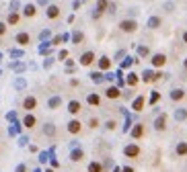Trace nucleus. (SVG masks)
<instances>
[{"label":"nucleus","mask_w":187,"mask_h":172,"mask_svg":"<svg viewBox=\"0 0 187 172\" xmlns=\"http://www.w3.org/2000/svg\"><path fill=\"white\" fill-rule=\"evenodd\" d=\"M119 29H121L123 33H134V31L138 29V23H136L134 19H123V21L119 23Z\"/></svg>","instance_id":"nucleus-1"},{"label":"nucleus","mask_w":187,"mask_h":172,"mask_svg":"<svg viewBox=\"0 0 187 172\" xmlns=\"http://www.w3.org/2000/svg\"><path fill=\"white\" fill-rule=\"evenodd\" d=\"M123 156H126V158H138V156H140V146H138V143H128V146L123 148Z\"/></svg>","instance_id":"nucleus-2"},{"label":"nucleus","mask_w":187,"mask_h":172,"mask_svg":"<svg viewBox=\"0 0 187 172\" xmlns=\"http://www.w3.org/2000/svg\"><path fill=\"white\" fill-rule=\"evenodd\" d=\"M163 76H167V74L152 72V70H144V74H142V80H144V82H154V80H161Z\"/></svg>","instance_id":"nucleus-3"},{"label":"nucleus","mask_w":187,"mask_h":172,"mask_svg":"<svg viewBox=\"0 0 187 172\" xmlns=\"http://www.w3.org/2000/svg\"><path fill=\"white\" fill-rule=\"evenodd\" d=\"M66 129H68V133H72V135H76V133H80V131H82V123L78 121V119H72V121H68V125H66Z\"/></svg>","instance_id":"nucleus-4"},{"label":"nucleus","mask_w":187,"mask_h":172,"mask_svg":"<svg viewBox=\"0 0 187 172\" xmlns=\"http://www.w3.org/2000/svg\"><path fill=\"white\" fill-rule=\"evenodd\" d=\"M150 62H152L154 68H163L164 64H167V56H164V53H154Z\"/></svg>","instance_id":"nucleus-5"},{"label":"nucleus","mask_w":187,"mask_h":172,"mask_svg":"<svg viewBox=\"0 0 187 172\" xmlns=\"http://www.w3.org/2000/svg\"><path fill=\"white\" fill-rule=\"evenodd\" d=\"M35 107H37V98H35V96H25V101H23V109H25V111L31 113Z\"/></svg>","instance_id":"nucleus-6"},{"label":"nucleus","mask_w":187,"mask_h":172,"mask_svg":"<svg viewBox=\"0 0 187 172\" xmlns=\"http://www.w3.org/2000/svg\"><path fill=\"white\" fill-rule=\"evenodd\" d=\"M154 129H156V131H164V129H167V115H158V117H156V121H154Z\"/></svg>","instance_id":"nucleus-7"},{"label":"nucleus","mask_w":187,"mask_h":172,"mask_svg":"<svg viewBox=\"0 0 187 172\" xmlns=\"http://www.w3.org/2000/svg\"><path fill=\"white\" fill-rule=\"evenodd\" d=\"M95 62V51H84L80 56V66H91Z\"/></svg>","instance_id":"nucleus-8"},{"label":"nucleus","mask_w":187,"mask_h":172,"mask_svg":"<svg viewBox=\"0 0 187 172\" xmlns=\"http://www.w3.org/2000/svg\"><path fill=\"white\" fill-rule=\"evenodd\" d=\"M45 17L47 19H58L60 17V6H56V4H49L45 11Z\"/></svg>","instance_id":"nucleus-9"},{"label":"nucleus","mask_w":187,"mask_h":172,"mask_svg":"<svg viewBox=\"0 0 187 172\" xmlns=\"http://www.w3.org/2000/svg\"><path fill=\"white\" fill-rule=\"evenodd\" d=\"M23 125L27 127V129H33V127L37 125V119H35V115H25V119H23Z\"/></svg>","instance_id":"nucleus-10"},{"label":"nucleus","mask_w":187,"mask_h":172,"mask_svg":"<svg viewBox=\"0 0 187 172\" xmlns=\"http://www.w3.org/2000/svg\"><path fill=\"white\" fill-rule=\"evenodd\" d=\"M144 103H146V98H144V96H138V98H134V103H132V109H134L136 113H140L142 109H144Z\"/></svg>","instance_id":"nucleus-11"},{"label":"nucleus","mask_w":187,"mask_h":172,"mask_svg":"<svg viewBox=\"0 0 187 172\" xmlns=\"http://www.w3.org/2000/svg\"><path fill=\"white\" fill-rule=\"evenodd\" d=\"M185 98V90H181V88H173L171 90V101H183Z\"/></svg>","instance_id":"nucleus-12"},{"label":"nucleus","mask_w":187,"mask_h":172,"mask_svg":"<svg viewBox=\"0 0 187 172\" xmlns=\"http://www.w3.org/2000/svg\"><path fill=\"white\" fill-rule=\"evenodd\" d=\"M142 135H144V125H142V123H138V125L132 127V137H134V139H140Z\"/></svg>","instance_id":"nucleus-13"},{"label":"nucleus","mask_w":187,"mask_h":172,"mask_svg":"<svg viewBox=\"0 0 187 172\" xmlns=\"http://www.w3.org/2000/svg\"><path fill=\"white\" fill-rule=\"evenodd\" d=\"M119 94H121V90L117 88V86H109L105 90V96L107 98H119Z\"/></svg>","instance_id":"nucleus-14"},{"label":"nucleus","mask_w":187,"mask_h":172,"mask_svg":"<svg viewBox=\"0 0 187 172\" xmlns=\"http://www.w3.org/2000/svg\"><path fill=\"white\" fill-rule=\"evenodd\" d=\"M14 41H17L19 45H27V43L31 41V37H29V33H17V37H14Z\"/></svg>","instance_id":"nucleus-15"},{"label":"nucleus","mask_w":187,"mask_h":172,"mask_svg":"<svg viewBox=\"0 0 187 172\" xmlns=\"http://www.w3.org/2000/svg\"><path fill=\"white\" fill-rule=\"evenodd\" d=\"M60 104H62V98H60V96H51V98L47 101V109H49V111H56Z\"/></svg>","instance_id":"nucleus-16"},{"label":"nucleus","mask_w":187,"mask_h":172,"mask_svg":"<svg viewBox=\"0 0 187 172\" xmlns=\"http://www.w3.org/2000/svg\"><path fill=\"white\" fill-rule=\"evenodd\" d=\"M82 158H84V152H82L80 148H76V149H72V152H70V160L72 162H80Z\"/></svg>","instance_id":"nucleus-17"},{"label":"nucleus","mask_w":187,"mask_h":172,"mask_svg":"<svg viewBox=\"0 0 187 172\" xmlns=\"http://www.w3.org/2000/svg\"><path fill=\"white\" fill-rule=\"evenodd\" d=\"M68 113L78 115L80 113V103H78V101H70V103H68Z\"/></svg>","instance_id":"nucleus-18"},{"label":"nucleus","mask_w":187,"mask_h":172,"mask_svg":"<svg viewBox=\"0 0 187 172\" xmlns=\"http://www.w3.org/2000/svg\"><path fill=\"white\" fill-rule=\"evenodd\" d=\"M109 68H111V59L107 56L99 57V70H109Z\"/></svg>","instance_id":"nucleus-19"},{"label":"nucleus","mask_w":187,"mask_h":172,"mask_svg":"<svg viewBox=\"0 0 187 172\" xmlns=\"http://www.w3.org/2000/svg\"><path fill=\"white\" fill-rule=\"evenodd\" d=\"M175 152H177V156H187V141H179Z\"/></svg>","instance_id":"nucleus-20"},{"label":"nucleus","mask_w":187,"mask_h":172,"mask_svg":"<svg viewBox=\"0 0 187 172\" xmlns=\"http://www.w3.org/2000/svg\"><path fill=\"white\" fill-rule=\"evenodd\" d=\"M35 12H37L35 4H25V8H23V14H25V17H35Z\"/></svg>","instance_id":"nucleus-21"},{"label":"nucleus","mask_w":187,"mask_h":172,"mask_svg":"<svg viewBox=\"0 0 187 172\" xmlns=\"http://www.w3.org/2000/svg\"><path fill=\"white\" fill-rule=\"evenodd\" d=\"M43 133L49 135V137H54V135H56V125H54V123H45V125H43Z\"/></svg>","instance_id":"nucleus-22"},{"label":"nucleus","mask_w":187,"mask_h":172,"mask_svg":"<svg viewBox=\"0 0 187 172\" xmlns=\"http://www.w3.org/2000/svg\"><path fill=\"white\" fill-rule=\"evenodd\" d=\"M161 27V17H150L148 19V29H158Z\"/></svg>","instance_id":"nucleus-23"},{"label":"nucleus","mask_w":187,"mask_h":172,"mask_svg":"<svg viewBox=\"0 0 187 172\" xmlns=\"http://www.w3.org/2000/svg\"><path fill=\"white\" fill-rule=\"evenodd\" d=\"M86 170L89 172H103V164H101V162H91Z\"/></svg>","instance_id":"nucleus-24"},{"label":"nucleus","mask_w":187,"mask_h":172,"mask_svg":"<svg viewBox=\"0 0 187 172\" xmlns=\"http://www.w3.org/2000/svg\"><path fill=\"white\" fill-rule=\"evenodd\" d=\"M175 119H177V121H185V119H187V111H185V109H177V111H175Z\"/></svg>","instance_id":"nucleus-25"},{"label":"nucleus","mask_w":187,"mask_h":172,"mask_svg":"<svg viewBox=\"0 0 187 172\" xmlns=\"http://www.w3.org/2000/svg\"><path fill=\"white\" fill-rule=\"evenodd\" d=\"M109 6V2L107 0H97V12L101 14V12H105V8Z\"/></svg>","instance_id":"nucleus-26"},{"label":"nucleus","mask_w":187,"mask_h":172,"mask_svg":"<svg viewBox=\"0 0 187 172\" xmlns=\"http://www.w3.org/2000/svg\"><path fill=\"white\" fill-rule=\"evenodd\" d=\"M89 104H93V107H97V104H101V98H99V94H89Z\"/></svg>","instance_id":"nucleus-27"},{"label":"nucleus","mask_w":187,"mask_h":172,"mask_svg":"<svg viewBox=\"0 0 187 172\" xmlns=\"http://www.w3.org/2000/svg\"><path fill=\"white\" fill-rule=\"evenodd\" d=\"M19 19H21V17H19L17 12H11L8 19H6V23H8V25H17V23H19Z\"/></svg>","instance_id":"nucleus-28"},{"label":"nucleus","mask_w":187,"mask_h":172,"mask_svg":"<svg viewBox=\"0 0 187 172\" xmlns=\"http://www.w3.org/2000/svg\"><path fill=\"white\" fill-rule=\"evenodd\" d=\"M128 84L129 86H136V84H138V74H134V72L128 74Z\"/></svg>","instance_id":"nucleus-29"},{"label":"nucleus","mask_w":187,"mask_h":172,"mask_svg":"<svg viewBox=\"0 0 187 172\" xmlns=\"http://www.w3.org/2000/svg\"><path fill=\"white\" fill-rule=\"evenodd\" d=\"M82 37H84V35H82L80 31H76V33L72 35V41H74V43H80V41H82Z\"/></svg>","instance_id":"nucleus-30"},{"label":"nucleus","mask_w":187,"mask_h":172,"mask_svg":"<svg viewBox=\"0 0 187 172\" xmlns=\"http://www.w3.org/2000/svg\"><path fill=\"white\" fill-rule=\"evenodd\" d=\"M158 98H161V94H158V92H152V94H150V104H156V103H158Z\"/></svg>","instance_id":"nucleus-31"},{"label":"nucleus","mask_w":187,"mask_h":172,"mask_svg":"<svg viewBox=\"0 0 187 172\" xmlns=\"http://www.w3.org/2000/svg\"><path fill=\"white\" fill-rule=\"evenodd\" d=\"M91 78H93V82H101V80H103L101 72H93V74H91Z\"/></svg>","instance_id":"nucleus-32"},{"label":"nucleus","mask_w":187,"mask_h":172,"mask_svg":"<svg viewBox=\"0 0 187 172\" xmlns=\"http://www.w3.org/2000/svg\"><path fill=\"white\" fill-rule=\"evenodd\" d=\"M89 127H99V119H97V117H93V119H91V121H89Z\"/></svg>","instance_id":"nucleus-33"},{"label":"nucleus","mask_w":187,"mask_h":172,"mask_svg":"<svg viewBox=\"0 0 187 172\" xmlns=\"http://www.w3.org/2000/svg\"><path fill=\"white\" fill-rule=\"evenodd\" d=\"M138 53H140V56H148V47H138Z\"/></svg>","instance_id":"nucleus-34"},{"label":"nucleus","mask_w":187,"mask_h":172,"mask_svg":"<svg viewBox=\"0 0 187 172\" xmlns=\"http://www.w3.org/2000/svg\"><path fill=\"white\" fill-rule=\"evenodd\" d=\"M115 125H117L115 121H107V123H105V127H107V129H115Z\"/></svg>","instance_id":"nucleus-35"},{"label":"nucleus","mask_w":187,"mask_h":172,"mask_svg":"<svg viewBox=\"0 0 187 172\" xmlns=\"http://www.w3.org/2000/svg\"><path fill=\"white\" fill-rule=\"evenodd\" d=\"M164 8H167V11L171 12V11H173V8H175V4H173V2H167V4H164Z\"/></svg>","instance_id":"nucleus-36"},{"label":"nucleus","mask_w":187,"mask_h":172,"mask_svg":"<svg viewBox=\"0 0 187 172\" xmlns=\"http://www.w3.org/2000/svg\"><path fill=\"white\" fill-rule=\"evenodd\" d=\"M66 57H68V51H66V49H62V51H60V59H66Z\"/></svg>","instance_id":"nucleus-37"},{"label":"nucleus","mask_w":187,"mask_h":172,"mask_svg":"<svg viewBox=\"0 0 187 172\" xmlns=\"http://www.w3.org/2000/svg\"><path fill=\"white\" fill-rule=\"evenodd\" d=\"M6 33V23H0V35Z\"/></svg>","instance_id":"nucleus-38"},{"label":"nucleus","mask_w":187,"mask_h":172,"mask_svg":"<svg viewBox=\"0 0 187 172\" xmlns=\"http://www.w3.org/2000/svg\"><path fill=\"white\" fill-rule=\"evenodd\" d=\"M121 172H134V168H129V166H126V168H123Z\"/></svg>","instance_id":"nucleus-39"},{"label":"nucleus","mask_w":187,"mask_h":172,"mask_svg":"<svg viewBox=\"0 0 187 172\" xmlns=\"http://www.w3.org/2000/svg\"><path fill=\"white\" fill-rule=\"evenodd\" d=\"M17 172H25V166H23V164H21V166L17 168Z\"/></svg>","instance_id":"nucleus-40"},{"label":"nucleus","mask_w":187,"mask_h":172,"mask_svg":"<svg viewBox=\"0 0 187 172\" xmlns=\"http://www.w3.org/2000/svg\"><path fill=\"white\" fill-rule=\"evenodd\" d=\"M183 43H185V45H187V31H185V33H183Z\"/></svg>","instance_id":"nucleus-41"},{"label":"nucleus","mask_w":187,"mask_h":172,"mask_svg":"<svg viewBox=\"0 0 187 172\" xmlns=\"http://www.w3.org/2000/svg\"><path fill=\"white\" fill-rule=\"evenodd\" d=\"M183 68H185V72H187V57L183 59Z\"/></svg>","instance_id":"nucleus-42"},{"label":"nucleus","mask_w":187,"mask_h":172,"mask_svg":"<svg viewBox=\"0 0 187 172\" xmlns=\"http://www.w3.org/2000/svg\"><path fill=\"white\" fill-rule=\"evenodd\" d=\"M113 172H121V170H119V168H113Z\"/></svg>","instance_id":"nucleus-43"},{"label":"nucleus","mask_w":187,"mask_h":172,"mask_svg":"<svg viewBox=\"0 0 187 172\" xmlns=\"http://www.w3.org/2000/svg\"><path fill=\"white\" fill-rule=\"evenodd\" d=\"M33 172H41V170H39V168H35V170H33Z\"/></svg>","instance_id":"nucleus-44"},{"label":"nucleus","mask_w":187,"mask_h":172,"mask_svg":"<svg viewBox=\"0 0 187 172\" xmlns=\"http://www.w3.org/2000/svg\"><path fill=\"white\" fill-rule=\"evenodd\" d=\"M45 172H54V170H45Z\"/></svg>","instance_id":"nucleus-45"}]
</instances>
